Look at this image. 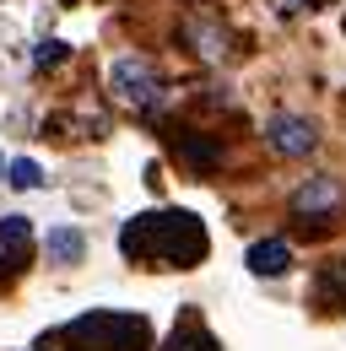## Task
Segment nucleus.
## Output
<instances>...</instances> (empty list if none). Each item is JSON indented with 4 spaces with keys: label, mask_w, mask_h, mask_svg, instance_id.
Segmentation results:
<instances>
[{
    "label": "nucleus",
    "mask_w": 346,
    "mask_h": 351,
    "mask_svg": "<svg viewBox=\"0 0 346 351\" xmlns=\"http://www.w3.org/2000/svg\"><path fill=\"white\" fill-rule=\"evenodd\" d=\"M119 249L125 260L152 265V270H195L206 260V227L189 211H146V217H130L119 232Z\"/></svg>",
    "instance_id": "1"
},
{
    "label": "nucleus",
    "mask_w": 346,
    "mask_h": 351,
    "mask_svg": "<svg viewBox=\"0 0 346 351\" xmlns=\"http://www.w3.org/2000/svg\"><path fill=\"white\" fill-rule=\"evenodd\" d=\"M146 341H152V324L141 313H119V308H92L60 330L65 351H146Z\"/></svg>",
    "instance_id": "2"
},
{
    "label": "nucleus",
    "mask_w": 346,
    "mask_h": 351,
    "mask_svg": "<svg viewBox=\"0 0 346 351\" xmlns=\"http://www.w3.org/2000/svg\"><path fill=\"white\" fill-rule=\"evenodd\" d=\"M108 87H114V97L130 103V108H157V103H163V82H157V71H152L146 60H135V54L114 60Z\"/></svg>",
    "instance_id": "3"
},
{
    "label": "nucleus",
    "mask_w": 346,
    "mask_h": 351,
    "mask_svg": "<svg viewBox=\"0 0 346 351\" xmlns=\"http://www.w3.org/2000/svg\"><path fill=\"white\" fill-rule=\"evenodd\" d=\"M287 206H292V217H298L308 232H319L325 221L341 211V184H336V178H303Z\"/></svg>",
    "instance_id": "4"
},
{
    "label": "nucleus",
    "mask_w": 346,
    "mask_h": 351,
    "mask_svg": "<svg viewBox=\"0 0 346 351\" xmlns=\"http://www.w3.org/2000/svg\"><path fill=\"white\" fill-rule=\"evenodd\" d=\"M265 141H270V152H281V157H308L314 146H319V130L298 119V114H276L270 125H265Z\"/></svg>",
    "instance_id": "5"
},
{
    "label": "nucleus",
    "mask_w": 346,
    "mask_h": 351,
    "mask_svg": "<svg viewBox=\"0 0 346 351\" xmlns=\"http://www.w3.org/2000/svg\"><path fill=\"white\" fill-rule=\"evenodd\" d=\"M173 152H178V162H184L189 173H216L222 157H227V146L206 130H178L173 135Z\"/></svg>",
    "instance_id": "6"
},
{
    "label": "nucleus",
    "mask_w": 346,
    "mask_h": 351,
    "mask_svg": "<svg viewBox=\"0 0 346 351\" xmlns=\"http://www.w3.org/2000/svg\"><path fill=\"white\" fill-rule=\"evenodd\" d=\"M184 44L195 49V54H206V60H222L227 54V27L222 22H211V16H195V22H184Z\"/></svg>",
    "instance_id": "7"
},
{
    "label": "nucleus",
    "mask_w": 346,
    "mask_h": 351,
    "mask_svg": "<svg viewBox=\"0 0 346 351\" xmlns=\"http://www.w3.org/2000/svg\"><path fill=\"white\" fill-rule=\"evenodd\" d=\"M292 265V243L287 238H260L255 249H249V270L255 276H281Z\"/></svg>",
    "instance_id": "8"
},
{
    "label": "nucleus",
    "mask_w": 346,
    "mask_h": 351,
    "mask_svg": "<svg viewBox=\"0 0 346 351\" xmlns=\"http://www.w3.org/2000/svg\"><path fill=\"white\" fill-rule=\"evenodd\" d=\"M163 351H216V341L206 335V324H200L195 313H184V319L173 324V335L163 341Z\"/></svg>",
    "instance_id": "9"
},
{
    "label": "nucleus",
    "mask_w": 346,
    "mask_h": 351,
    "mask_svg": "<svg viewBox=\"0 0 346 351\" xmlns=\"http://www.w3.org/2000/svg\"><path fill=\"white\" fill-rule=\"evenodd\" d=\"M43 249H49L54 265H76L86 254V238H82V227H54V232L43 238Z\"/></svg>",
    "instance_id": "10"
},
{
    "label": "nucleus",
    "mask_w": 346,
    "mask_h": 351,
    "mask_svg": "<svg viewBox=\"0 0 346 351\" xmlns=\"http://www.w3.org/2000/svg\"><path fill=\"white\" fill-rule=\"evenodd\" d=\"M314 292H319V303H330V313H346V260L325 265L319 281H314Z\"/></svg>",
    "instance_id": "11"
},
{
    "label": "nucleus",
    "mask_w": 346,
    "mask_h": 351,
    "mask_svg": "<svg viewBox=\"0 0 346 351\" xmlns=\"http://www.w3.org/2000/svg\"><path fill=\"white\" fill-rule=\"evenodd\" d=\"M5 173H11V178H5L11 189H38V184H43V168H38V162H27V157H16Z\"/></svg>",
    "instance_id": "12"
},
{
    "label": "nucleus",
    "mask_w": 346,
    "mask_h": 351,
    "mask_svg": "<svg viewBox=\"0 0 346 351\" xmlns=\"http://www.w3.org/2000/svg\"><path fill=\"white\" fill-rule=\"evenodd\" d=\"M0 243H5V249L33 243V227H27V217H0Z\"/></svg>",
    "instance_id": "13"
},
{
    "label": "nucleus",
    "mask_w": 346,
    "mask_h": 351,
    "mask_svg": "<svg viewBox=\"0 0 346 351\" xmlns=\"http://www.w3.org/2000/svg\"><path fill=\"white\" fill-rule=\"evenodd\" d=\"M65 54H71V49L60 44V38H49V44H38V54H33V60H38V65H60Z\"/></svg>",
    "instance_id": "14"
},
{
    "label": "nucleus",
    "mask_w": 346,
    "mask_h": 351,
    "mask_svg": "<svg viewBox=\"0 0 346 351\" xmlns=\"http://www.w3.org/2000/svg\"><path fill=\"white\" fill-rule=\"evenodd\" d=\"M314 5H330V0H276L281 16H287V11H314Z\"/></svg>",
    "instance_id": "15"
},
{
    "label": "nucleus",
    "mask_w": 346,
    "mask_h": 351,
    "mask_svg": "<svg viewBox=\"0 0 346 351\" xmlns=\"http://www.w3.org/2000/svg\"><path fill=\"white\" fill-rule=\"evenodd\" d=\"M0 173H5V157H0Z\"/></svg>",
    "instance_id": "16"
},
{
    "label": "nucleus",
    "mask_w": 346,
    "mask_h": 351,
    "mask_svg": "<svg viewBox=\"0 0 346 351\" xmlns=\"http://www.w3.org/2000/svg\"><path fill=\"white\" fill-rule=\"evenodd\" d=\"M189 5H200V0H189Z\"/></svg>",
    "instance_id": "17"
}]
</instances>
